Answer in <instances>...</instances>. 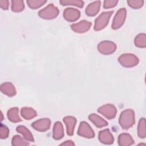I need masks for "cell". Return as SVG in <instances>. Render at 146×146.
Instances as JSON below:
<instances>
[{
  "mask_svg": "<svg viewBox=\"0 0 146 146\" xmlns=\"http://www.w3.org/2000/svg\"><path fill=\"white\" fill-rule=\"evenodd\" d=\"M91 25L92 24L90 22L83 20L77 23L72 24L71 25V29L76 33H83L88 31Z\"/></svg>",
  "mask_w": 146,
  "mask_h": 146,
  "instance_id": "30bf717a",
  "label": "cell"
},
{
  "mask_svg": "<svg viewBox=\"0 0 146 146\" xmlns=\"http://www.w3.org/2000/svg\"><path fill=\"white\" fill-rule=\"evenodd\" d=\"M135 44L139 47L144 48L146 46V35L142 33L137 35L135 39Z\"/></svg>",
  "mask_w": 146,
  "mask_h": 146,
  "instance_id": "603a6c76",
  "label": "cell"
},
{
  "mask_svg": "<svg viewBox=\"0 0 146 146\" xmlns=\"http://www.w3.org/2000/svg\"><path fill=\"white\" fill-rule=\"evenodd\" d=\"M51 125V121L49 119L43 118L34 121L31 126L34 129L38 131H46L48 130Z\"/></svg>",
  "mask_w": 146,
  "mask_h": 146,
  "instance_id": "9c48e42d",
  "label": "cell"
},
{
  "mask_svg": "<svg viewBox=\"0 0 146 146\" xmlns=\"http://www.w3.org/2000/svg\"><path fill=\"white\" fill-rule=\"evenodd\" d=\"M88 118L91 121H92L94 125H95L98 128H102L103 127L107 126L108 123L107 122L104 120L103 118L100 117L99 115L92 113L89 115Z\"/></svg>",
  "mask_w": 146,
  "mask_h": 146,
  "instance_id": "9a60e30c",
  "label": "cell"
},
{
  "mask_svg": "<svg viewBox=\"0 0 146 146\" xmlns=\"http://www.w3.org/2000/svg\"><path fill=\"white\" fill-rule=\"evenodd\" d=\"M59 14L58 9L53 4L51 3L38 12L40 17L46 19H51L55 18Z\"/></svg>",
  "mask_w": 146,
  "mask_h": 146,
  "instance_id": "7a4b0ae2",
  "label": "cell"
},
{
  "mask_svg": "<svg viewBox=\"0 0 146 146\" xmlns=\"http://www.w3.org/2000/svg\"><path fill=\"white\" fill-rule=\"evenodd\" d=\"M98 112L108 119H113L116 115V109L112 104H106L98 110Z\"/></svg>",
  "mask_w": 146,
  "mask_h": 146,
  "instance_id": "52a82bcc",
  "label": "cell"
},
{
  "mask_svg": "<svg viewBox=\"0 0 146 146\" xmlns=\"http://www.w3.org/2000/svg\"><path fill=\"white\" fill-rule=\"evenodd\" d=\"M80 15V11L73 8H67L63 11V17L68 21L74 22L79 19Z\"/></svg>",
  "mask_w": 146,
  "mask_h": 146,
  "instance_id": "8fae6325",
  "label": "cell"
},
{
  "mask_svg": "<svg viewBox=\"0 0 146 146\" xmlns=\"http://www.w3.org/2000/svg\"><path fill=\"white\" fill-rule=\"evenodd\" d=\"M78 134L81 136L92 138L95 136V133L90 125L86 121H82L79 125Z\"/></svg>",
  "mask_w": 146,
  "mask_h": 146,
  "instance_id": "ba28073f",
  "label": "cell"
},
{
  "mask_svg": "<svg viewBox=\"0 0 146 146\" xmlns=\"http://www.w3.org/2000/svg\"><path fill=\"white\" fill-rule=\"evenodd\" d=\"M118 2L117 1H105L104 2V5L103 7L105 9H108V8H111L112 7H114L115 6H116V5L117 4V3Z\"/></svg>",
  "mask_w": 146,
  "mask_h": 146,
  "instance_id": "f546056e",
  "label": "cell"
},
{
  "mask_svg": "<svg viewBox=\"0 0 146 146\" xmlns=\"http://www.w3.org/2000/svg\"><path fill=\"white\" fill-rule=\"evenodd\" d=\"M126 17V10L125 8H121L119 10L113 19L112 23V28L113 29H117L120 28L124 23Z\"/></svg>",
  "mask_w": 146,
  "mask_h": 146,
  "instance_id": "8992f818",
  "label": "cell"
},
{
  "mask_svg": "<svg viewBox=\"0 0 146 146\" xmlns=\"http://www.w3.org/2000/svg\"><path fill=\"white\" fill-rule=\"evenodd\" d=\"M22 117L26 119L30 120L36 116V112L32 108L30 107H23L21 111Z\"/></svg>",
  "mask_w": 146,
  "mask_h": 146,
  "instance_id": "ffe728a7",
  "label": "cell"
},
{
  "mask_svg": "<svg viewBox=\"0 0 146 146\" xmlns=\"http://www.w3.org/2000/svg\"><path fill=\"white\" fill-rule=\"evenodd\" d=\"M53 138L56 140L62 139L64 136V130L62 123L59 121H56L53 128Z\"/></svg>",
  "mask_w": 146,
  "mask_h": 146,
  "instance_id": "2e32d148",
  "label": "cell"
},
{
  "mask_svg": "<svg viewBox=\"0 0 146 146\" xmlns=\"http://www.w3.org/2000/svg\"><path fill=\"white\" fill-rule=\"evenodd\" d=\"M99 139L101 143L107 144H112L114 140L112 135L108 129L99 132Z\"/></svg>",
  "mask_w": 146,
  "mask_h": 146,
  "instance_id": "7c38bea8",
  "label": "cell"
},
{
  "mask_svg": "<svg viewBox=\"0 0 146 146\" xmlns=\"http://www.w3.org/2000/svg\"><path fill=\"white\" fill-rule=\"evenodd\" d=\"M60 145H74V144L72 141L69 140V141H66L65 143H62Z\"/></svg>",
  "mask_w": 146,
  "mask_h": 146,
  "instance_id": "1f68e13d",
  "label": "cell"
},
{
  "mask_svg": "<svg viewBox=\"0 0 146 146\" xmlns=\"http://www.w3.org/2000/svg\"><path fill=\"white\" fill-rule=\"evenodd\" d=\"M16 130L19 133H21L23 136L24 138L27 140L30 141H33V142L34 141V138H33V135L26 127L23 125H19L17 127Z\"/></svg>",
  "mask_w": 146,
  "mask_h": 146,
  "instance_id": "44dd1931",
  "label": "cell"
},
{
  "mask_svg": "<svg viewBox=\"0 0 146 146\" xmlns=\"http://www.w3.org/2000/svg\"><path fill=\"white\" fill-rule=\"evenodd\" d=\"M63 121L66 125L67 134L70 136L72 135L76 121V119L72 116H66L63 118Z\"/></svg>",
  "mask_w": 146,
  "mask_h": 146,
  "instance_id": "4fadbf2b",
  "label": "cell"
},
{
  "mask_svg": "<svg viewBox=\"0 0 146 146\" xmlns=\"http://www.w3.org/2000/svg\"><path fill=\"white\" fill-rule=\"evenodd\" d=\"M116 48V44L111 41L104 40L100 42L98 46L99 51L105 55H108L113 53Z\"/></svg>",
  "mask_w": 146,
  "mask_h": 146,
  "instance_id": "5b68a950",
  "label": "cell"
},
{
  "mask_svg": "<svg viewBox=\"0 0 146 146\" xmlns=\"http://www.w3.org/2000/svg\"><path fill=\"white\" fill-rule=\"evenodd\" d=\"M29 144L26 142L20 136L15 135L12 139V145H26Z\"/></svg>",
  "mask_w": 146,
  "mask_h": 146,
  "instance_id": "4316f807",
  "label": "cell"
},
{
  "mask_svg": "<svg viewBox=\"0 0 146 146\" xmlns=\"http://www.w3.org/2000/svg\"><path fill=\"white\" fill-rule=\"evenodd\" d=\"M24 3L23 1H12L11 10L15 12H19L23 10Z\"/></svg>",
  "mask_w": 146,
  "mask_h": 146,
  "instance_id": "cb8c5ba5",
  "label": "cell"
},
{
  "mask_svg": "<svg viewBox=\"0 0 146 146\" xmlns=\"http://www.w3.org/2000/svg\"><path fill=\"white\" fill-rule=\"evenodd\" d=\"M119 122L121 127L124 129L131 127L135 123V113L131 109L123 111L120 114Z\"/></svg>",
  "mask_w": 146,
  "mask_h": 146,
  "instance_id": "6da1fadb",
  "label": "cell"
},
{
  "mask_svg": "<svg viewBox=\"0 0 146 146\" xmlns=\"http://www.w3.org/2000/svg\"><path fill=\"white\" fill-rule=\"evenodd\" d=\"M112 13V11L102 13L95 21L94 30L96 31H99L104 29L107 25Z\"/></svg>",
  "mask_w": 146,
  "mask_h": 146,
  "instance_id": "3957f363",
  "label": "cell"
},
{
  "mask_svg": "<svg viewBox=\"0 0 146 146\" xmlns=\"http://www.w3.org/2000/svg\"><path fill=\"white\" fill-rule=\"evenodd\" d=\"M60 3L62 5H74L79 7H82L84 5L83 1L76 0H62L60 1Z\"/></svg>",
  "mask_w": 146,
  "mask_h": 146,
  "instance_id": "d4e9b609",
  "label": "cell"
},
{
  "mask_svg": "<svg viewBox=\"0 0 146 146\" xmlns=\"http://www.w3.org/2000/svg\"><path fill=\"white\" fill-rule=\"evenodd\" d=\"M118 61L122 66L126 67H131L137 64L139 59L133 54H125L121 55L118 58Z\"/></svg>",
  "mask_w": 146,
  "mask_h": 146,
  "instance_id": "277c9868",
  "label": "cell"
},
{
  "mask_svg": "<svg viewBox=\"0 0 146 146\" xmlns=\"http://www.w3.org/2000/svg\"><path fill=\"white\" fill-rule=\"evenodd\" d=\"M128 5L133 9H139L143 6L144 4L143 1H137V0H129L127 1Z\"/></svg>",
  "mask_w": 146,
  "mask_h": 146,
  "instance_id": "83f0119b",
  "label": "cell"
},
{
  "mask_svg": "<svg viewBox=\"0 0 146 146\" xmlns=\"http://www.w3.org/2000/svg\"><path fill=\"white\" fill-rule=\"evenodd\" d=\"M47 1H43V0H28L27 1V3L28 4L29 6L31 7V9H37L40 6H42L43 4H44Z\"/></svg>",
  "mask_w": 146,
  "mask_h": 146,
  "instance_id": "484cf974",
  "label": "cell"
},
{
  "mask_svg": "<svg viewBox=\"0 0 146 146\" xmlns=\"http://www.w3.org/2000/svg\"><path fill=\"white\" fill-rule=\"evenodd\" d=\"M0 5L2 8H3L5 10H6L8 9V7L9 5V2L7 1H1Z\"/></svg>",
  "mask_w": 146,
  "mask_h": 146,
  "instance_id": "4dcf8cb0",
  "label": "cell"
},
{
  "mask_svg": "<svg viewBox=\"0 0 146 146\" xmlns=\"http://www.w3.org/2000/svg\"><path fill=\"white\" fill-rule=\"evenodd\" d=\"M134 141L131 136L128 133H121L118 137V144L122 146L130 145L133 144Z\"/></svg>",
  "mask_w": 146,
  "mask_h": 146,
  "instance_id": "e0dca14e",
  "label": "cell"
},
{
  "mask_svg": "<svg viewBox=\"0 0 146 146\" xmlns=\"http://www.w3.org/2000/svg\"><path fill=\"white\" fill-rule=\"evenodd\" d=\"M1 90L3 93L9 96H13L16 94L14 86L10 83H5L1 85Z\"/></svg>",
  "mask_w": 146,
  "mask_h": 146,
  "instance_id": "ac0fdd59",
  "label": "cell"
},
{
  "mask_svg": "<svg viewBox=\"0 0 146 146\" xmlns=\"http://www.w3.org/2000/svg\"><path fill=\"white\" fill-rule=\"evenodd\" d=\"M101 2L99 1H94L90 3L86 9V13L88 16H94L99 11Z\"/></svg>",
  "mask_w": 146,
  "mask_h": 146,
  "instance_id": "5bb4252c",
  "label": "cell"
},
{
  "mask_svg": "<svg viewBox=\"0 0 146 146\" xmlns=\"http://www.w3.org/2000/svg\"><path fill=\"white\" fill-rule=\"evenodd\" d=\"M9 129L5 125H3L2 124L1 125V137L2 139L6 138L9 135Z\"/></svg>",
  "mask_w": 146,
  "mask_h": 146,
  "instance_id": "f1b7e54d",
  "label": "cell"
},
{
  "mask_svg": "<svg viewBox=\"0 0 146 146\" xmlns=\"http://www.w3.org/2000/svg\"><path fill=\"white\" fill-rule=\"evenodd\" d=\"M19 110L17 107H14L10 109L7 112V117L9 120L14 123H17L21 121L19 116Z\"/></svg>",
  "mask_w": 146,
  "mask_h": 146,
  "instance_id": "d6986e66",
  "label": "cell"
},
{
  "mask_svg": "<svg viewBox=\"0 0 146 146\" xmlns=\"http://www.w3.org/2000/svg\"><path fill=\"white\" fill-rule=\"evenodd\" d=\"M138 136L140 138H145L146 136L145 131V118H141L139 120L137 128Z\"/></svg>",
  "mask_w": 146,
  "mask_h": 146,
  "instance_id": "7402d4cb",
  "label": "cell"
}]
</instances>
